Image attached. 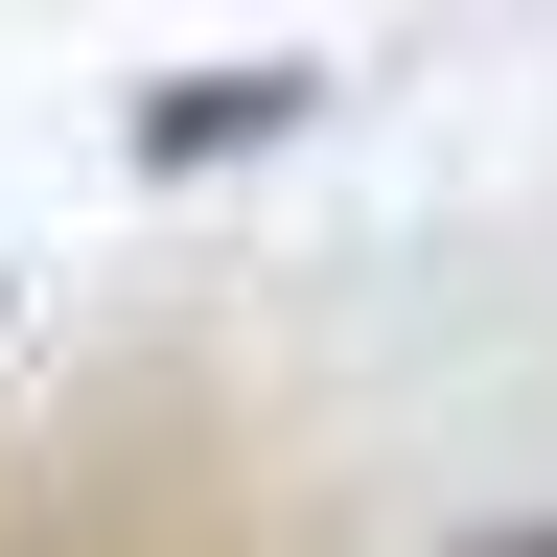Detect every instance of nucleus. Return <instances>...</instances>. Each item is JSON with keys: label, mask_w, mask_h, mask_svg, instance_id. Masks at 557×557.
Masks as SVG:
<instances>
[{"label": "nucleus", "mask_w": 557, "mask_h": 557, "mask_svg": "<svg viewBox=\"0 0 557 557\" xmlns=\"http://www.w3.org/2000/svg\"><path fill=\"white\" fill-rule=\"evenodd\" d=\"M465 557H557V534H465Z\"/></svg>", "instance_id": "nucleus-1"}]
</instances>
